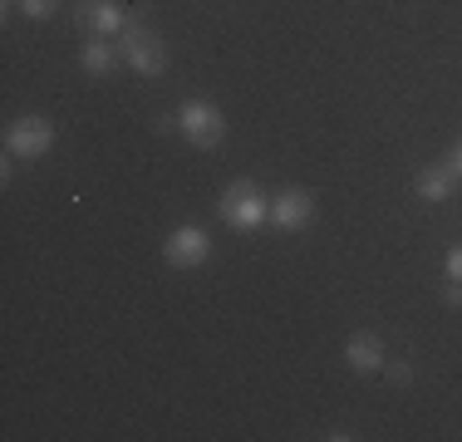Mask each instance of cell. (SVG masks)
I'll return each mask as SVG.
<instances>
[{"mask_svg":"<svg viewBox=\"0 0 462 442\" xmlns=\"http://www.w3.org/2000/svg\"><path fill=\"white\" fill-rule=\"evenodd\" d=\"M79 64H84L89 74H108V69L118 64V50H114L108 40H89V44H84V54H79Z\"/></svg>","mask_w":462,"mask_h":442,"instance_id":"cell-10","label":"cell"},{"mask_svg":"<svg viewBox=\"0 0 462 442\" xmlns=\"http://www.w3.org/2000/svg\"><path fill=\"white\" fill-rule=\"evenodd\" d=\"M162 251H168V265H178V271H197V265L212 256V236H207L202 226H178Z\"/></svg>","mask_w":462,"mask_h":442,"instance_id":"cell-5","label":"cell"},{"mask_svg":"<svg viewBox=\"0 0 462 442\" xmlns=\"http://www.w3.org/2000/svg\"><path fill=\"white\" fill-rule=\"evenodd\" d=\"M453 182H457V168L453 162H443V168H428V172H418V197L423 202H448L453 197Z\"/></svg>","mask_w":462,"mask_h":442,"instance_id":"cell-9","label":"cell"},{"mask_svg":"<svg viewBox=\"0 0 462 442\" xmlns=\"http://www.w3.org/2000/svg\"><path fill=\"white\" fill-rule=\"evenodd\" d=\"M448 281H462V246L448 251Z\"/></svg>","mask_w":462,"mask_h":442,"instance_id":"cell-12","label":"cell"},{"mask_svg":"<svg viewBox=\"0 0 462 442\" xmlns=\"http://www.w3.org/2000/svg\"><path fill=\"white\" fill-rule=\"evenodd\" d=\"M118 50H124V60L134 64L138 74H162V64H168V50H162L158 30L138 25V20H128L124 35H118Z\"/></svg>","mask_w":462,"mask_h":442,"instance_id":"cell-3","label":"cell"},{"mask_svg":"<svg viewBox=\"0 0 462 442\" xmlns=\"http://www.w3.org/2000/svg\"><path fill=\"white\" fill-rule=\"evenodd\" d=\"M74 20H79L94 40L124 35V25H128V15L114 5V0H74Z\"/></svg>","mask_w":462,"mask_h":442,"instance_id":"cell-6","label":"cell"},{"mask_svg":"<svg viewBox=\"0 0 462 442\" xmlns=\"http://www.w3.org/2000/svg\"><path fill=\"white\" fill-rule=\"evenodd\" d=\"M345 359H349V369H359V373H374V369H383V339L379 335H349V345H345Z\"/></svg>","mask_w":462,"mask_h":442,"instance_id":"cell-8","label":"cell"},{"mask_svg":"<svg viewBox=\"0 0 462 442\" xmlns=\"http://www.w3.org/2000/svg\"><path fill=\"white\" fill-rule=\"evenodd\" d=\"M448 162H453V168H457V172H462V138H457V143H453V158H448Z\"/></svg>","mask_w":462,"mask_h":442,"instance_id":"cell-13","label":"cell"},{"mask_svg":"<svg viewBox=\"0 0 462 442\" xmlns=\"http://www.w3.org/2000/svg\"><path fill=\"white\" fill-rule=\"evenodd\" d=\"M5 148H10V158H45V152L54 148V128H50V118H40V114H25V118H15V124L5 128Z\"/></svg>","mask_w":462,"mask_h":442,"instance_id":"cell-4","label":"cell"},{"mask_svg":"<svg viewBox=\"0 0 462 442\" xmlns=\"http://www.w3.org/2000/svg\"><path fill=\"white\" fill-rule=\"evenodd\" d=\"M310 216H315V197H310V192H300V187H285V192L271 197V221H276L281 231H300V226H310Z\"/></svg>","mask_w":462,"mask_h":442,"instance_id":"cell-7","label":"cell"},{"mask_svg":"<svg viewBox=\"0 0 462 442\" xmlns=\"http://www.w3.org/2000/svg\"><path fill=\"white\" fill-rule=\"evenodd\" d=\"M20 10H25L30 20H45V15H54V10H60V0H15Z\"/></svg>","mask_w":462,"mask_h":442,"instance_id":"cell-11","label":"cell"},{"mask_svg":"<svg viewBox=\"0 0 462 442\" xmlns=\"http://www.w3.org/2000/svg\"><path fill=\"white\" fill-rule=\"evenodd\" d=\"M222 216H226V226H236V231H256V226H266L271 207H266V197H261L256 182H231L222 192Z\"/></svg>","mask_w":462,"mask_h":442,"instance_id":"cell-1","label":"cell"},{"mask_svg":"<svg viewBox=\"0 0 462 442\" xmlns=\"http://www.w3.org/2000/svg\"><path fill=\"white\" fill-rule=\"evenodd\" d=\"M178 128L187 133V143L192 148H217V143L226 138V118L217 104H207V98H187L182 114H178Z\"/></svg>","mask_w":462,"mask_h":442,"instance_id":"cell-2","label":"cell"}]
</instances>
